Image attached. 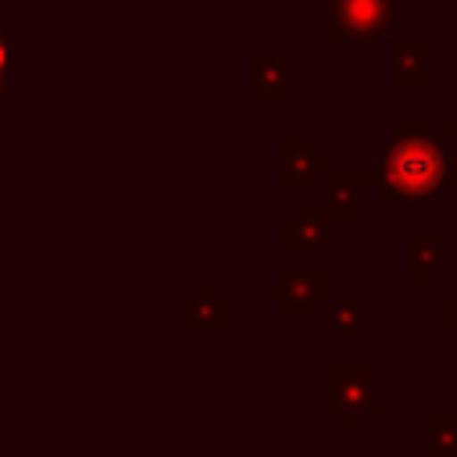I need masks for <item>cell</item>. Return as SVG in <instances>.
Returning <instances> with one entry per match:
<instances>
[{"label": "cell", "mask_w": 457, "mask_h": 457, "mask_svg": "<svg viewBox=\"0 0 457 457\" xmlns=\"http://www.w3.org/2000/svg\"><path fill=\"white\" fill-rule=\"evenodd\" d=\"M457 186V161L428 136L421 121H396L382 143V164L371 193L378 204H443Z\"/></svg>", "instance_id": "obj_1"}, {"label": "cell", "mask_w": 457, "mask_h": 457, "mask_svg": "<svg viewBox=\"0 0 457 457\" xmlns=\"http://www.w3.org/2000/svg\"><path fill=\"white\" fill-rule=\"evenodd\" d=\"M328 411L346 432H361L378 411V368L375 364H332L328 368Z\"/></svg>", "instance_id": "obj_2"}, {"label": "cell", "mask_w": 457, "mask_h": 457, "mask_svg": "<svg viewBox=\"0 0 457 457\" xmlns=\"http://www.w3.org/2000/svg\"><path fill=\"white\" fill-rule=\"evenodd\" d=\"M396 0H328V39L378 43L393 32Z\"/></svg>", "instance_id": "obj_3"}, {"label": "cell", "mask_w": 457, "mask_h": 457, "mask_svg": "<svg viewBox=\"0 0 457 457\" xmlns=\"http://www.w3.org/2000/svg\"><path fill=\"white\" fill-rule=\"evenodd\" d=\"M332 293L328 268H282L278 271V314L282 318H307L318 303Z\"/></svg>", "instance_id": "obj_4"}, {"label": "cell", "mask_w": 457, "mask_h": 457, "mask_svg": "<svg viewBox=\"0 0 457 457\" xmlns=\"http://www.w3.org/2000/svg\"><path fill=\"white\" fill-rule=\"evenodd\" d=\"M332 243V214L325 204H296L289 218L278 221V250L303 253L325 250Z\"/></svg>", "instance_id": "obj_5"}, {"label": "cell", "mask_w": 457, "mask_h": 457, "mask_svg": "<svg viewBox=\"0 0 457 457\" xmlns=\"http://www.w3.org/2000/svg\"><path fill=\"white\" fill-rule=\"evenodd\" d=\"M246 86L261 93L268 107H278L282 96L296 86V57L293 54H253L246 61Z\"/></svg>", "instance_id": "obj_6"}, {"label": "cell", "mask_w": 457, "mask_h": 457, "mask_svg": "<svg viewBox=\"0 0 457 457\" xmlns=\"http://www.w3.org/2000/svg\"><path fill=\"white\" fill-rule=\"evenodd\" d=\"M278 154H282L278 182L286 189H307V186H314V175L318 171H328L332 168V157L328 154H318L314 143L303 139V136H282L278 139Z\"/></svg>", "instance_id": "obj_7"}, {"label": "cell", "mask_w": 457, "mask_h": 457, "mask_svg": "<svg viewBox=\"0 0 457 457\" xmlns=\"http://www.w3.org/2000/svg\"><path fill=\"white\" fill-rule=\"evenodd\" d=\"M375 182V171L364 168H328V193L325 207L332 221H357L364 214V189Z\"/></svg>", "instance_id": "obj_8"}, {"label": "cell", "mask_w": 457, "mask_h": 457, "mask_svg": "<svg viewBox=\"0 0 457 457\" xmlns=\"http://www.w3.org/2000/svg\"><path fill=\"white\" fill-rule=\"evenodd\" d=\"M200 328H211V332H232V303L218 296L214 286H200V293L186 303V332H200Z\"/></svg>", "instance_id": "obj_9"}, {"label": "cell", "mask_w": 457, "mask_h": 457, "mask_svg": "<svg viewBox=\"0 0 457 457\" xmlns=\"http://www.w3.org/2000/svg\"><path fill=\"white\" fill-rule=\"evenodd\" d=\"M425 82H428L425 39H396L393 43V86L396 89H425Z\"/></svg>", "instance_id": "obj_10"}, {"label": "cell", "mask_w": 457, "mask_h": 457, "mask_svg": "<svg viewBox=\"0 0 457 457\" xmlns=\"http://www.w3.org/2000/svg\"><path fill=\"white\" fill-rule=\"evenodd\" d=\"M446 264V239L436 232H421L407 239V278L414 286H421L432 271H439Z\"/></svg>", "instance_id": "obj_11"}, {"label": "cell", "mask_w": 457, "mask_h": 457, "mask_svg": "<svg viewBox=\"0 0 457 457\" xmlns=\"http://www.w3.org/2000/svg\"><path fill=\"white\" fill-rule=\"evenodd\" d=\"M425 457H457V414H425Z\"/></svg>", "instance_id": "obj_12"}, {"label": "cell", "mask_w": 457, "mask_h": 457, "mask_svg": "<svg viewBox=\"0 0 457 457\" xmlns=\"http://www.w3.org/2000/svg\"><path fill=\"white\" fill-rule=\"evenodd\" d=\"M328 328L336 336H353L364 328V311L357 300H328Z\"/></svg>", "instance_id": "obj_13"}, {"label": "cell", "mask_w": 457, "mask_h": 457, "mask_svg": "<svg viewBox=\"0 0 457 457\" xmlns=\"http://www.w3.org/2000/svg\"><path fill=\"white\" fill-rule=\"evenodd\" d=\"M439 328L446 336H457V300H443L439 303Z\"/></svg>", "instance_id": "obj_14"}, {"label": "cell", "mask_w": 457, "mask_h": 457, "mask_svg": "<svg viewBox=\"0 0 457 457\" xmlns=\"http://www.w3.org/2000/svg\"><path fill=\"white\" fill-rule=\"evenodd\" d=\"M439 136H443V143H453V146H457V118L443 121V125H439Z\"/></svg>", "instance_id": "obj_15"}]
</instances>
